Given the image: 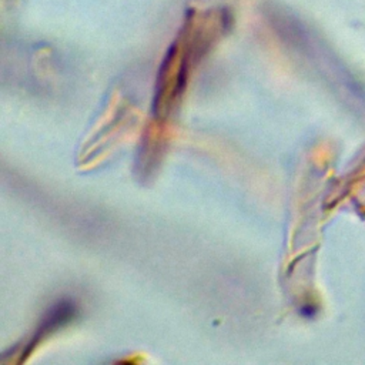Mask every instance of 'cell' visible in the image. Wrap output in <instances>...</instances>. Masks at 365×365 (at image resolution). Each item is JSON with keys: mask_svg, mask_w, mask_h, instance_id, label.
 I'll use <instances>...</instances> for the list:
<instances>
[{"mask_svg": "<svg viewBox=\"0 0 365 365\" xmlns=\"http://www.w3.org/2000/svg\"><path fill=\"white\" fill-rule=\"evenodd\" d=\"M74 314H76V307L71 299H61L57 304H54L47 311L46 317L41 319V324L38 325V328L36 329V334L33 335L29 345L26 346L24 354L27 355L34 348V345L44 336V334H48L53 329L58 328L60 325L68 322L74 317Z\"/></svg>", "mask_w": 365, "mask_h": 365, "instance_id": "cell-1", "label": "cell"}]
</instances>
